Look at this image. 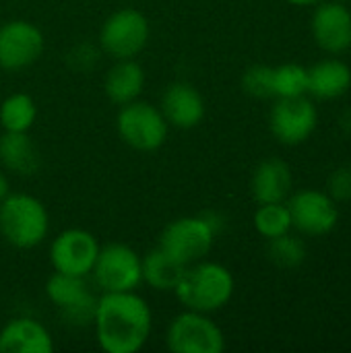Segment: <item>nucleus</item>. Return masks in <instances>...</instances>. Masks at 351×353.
Here are the masks:
<instances>
[{
  "label": "nucleus",
  "mask_w": 351,
  "mask_h": 353,
  "mask_svg": "<svg viewBox=\"0 0 351 353\" xmlns=\"http://www.w3.org/2000/svg\"><path fill=\"white\" fill-rule=\"evenodd\" d=\"M95 337L106 353L141 352L153 329L145 298L134 292H103L93 316Z\"/></svg>",
  "instance_id": "1"
},
{
  "label": "nucleus",
  "mask_w": 351,
  "mask_h": 353,
  "mask_svg": "<svg viewBox=\"0 0 351 353\" xmlns=\"http://www.w3.org/2000/svg\"><path fill=\"white\" fill-rule=\"evenodd\" d=\"M234 288L236 283L230 269L219 263L197 261L184 269L174 294L184 308L211 314L232 300Z\"/></svg>",
  "instance_id": "2"
},
{
  "label": "nucleus",
  "mask_w": 351,
  "mask_h": 353,
  "mask_svg": "<svg viewBox=\"0 0 351 353\" xmlns=\"http://www.w3.org/2000/svg\"><path fill=\"white\" fill-rule=\"evenodd\" d=\"M50 230L43 203L27 192H8L0 203V234L14 248H35Z\"/></svg>",
  "instance_id": "3"
},
{
  "label": "nucleus",
  "mask_w": 351,
  "mask_h": 353,
  "mask_svg": "<svg viewBox=\"0 0 351 353\" xmlns=\"http://www.w3.org/2000/svg\"><path fill=\"white\" fill-rule=\"evenodd\" d=\"M168 120L161 110L147 101L124 103L116 118L120 139L137 151H155L168 139Z\"/></svg>",
  "instance_id": "4"
},
{
  "label": "nucleus",
  "mask_w": 351,
  "mask_h": 353,
  "mask_svg": "<svg viewBox=\"0 0 351 353\" xmlns=\"http://www.w3.org/2000/svg\"><path fill=\"white\" fill-rule=\"evenodd\" d=\"M166 343L174 353H221L225 337L209 314L186 308L170 323Z\"/></svg>",
  "instance_id": "5"
},
{
  "label": "nucleus",
  "mask_w": 351,
  "mask_h": 353,
  "mask_svg": "<svg viewBox=\"0 0 351 353\" xmlns=\"http://www.w3.org/2000/svg\"><path fill=\"white\" fill-rule=\"evenodd\" d=\"M91 273L103 292H134L143 283L141 256L130 246L118 242L99 248Z\"/></svg>",
  "instance_id": "6"
},
{
  "label": "nucleus",
  "mask_w": 351,
  "mask_h": 353,
  "mask_svg": "<svg viewBox=\"0 0 351 353\" xmlns=\"http://www.w3.org/2000/svg\"><path fill=\"white\" fill-rule=\"evenodd\" d=\"M149 21L141 10L120 8L106 19L99 31V43L116 60L134 58L149 41Z\"/></svg>",
  "instance_id": "7"
},
{
  "label": "nucleus",
  "mask_w": 351,
  "mask_h": 353,
  "mask_svg": "<svg viewBox=\"0 0 351 353\" xmlns=\"http://www.w3.org/2000/svg\"><path fill=\"white\" fill-rule=\"evenodd\" d=\"M213 230L205 223L201 215L197 217H180L166 225V230L159 236V244L170 256H174L182 265H192L197 261H203L215 242Z\"/></svg>",
  "instance_id": "8"
},
{
  "label": "nucleus",
  "mask_w": 351,
  "mask_h": 353,
  "mask_svg": "<svg viewBox=\"0 0 351 353\" xmlns=\"http://www.w3.org/2000/svg\"><path fill=\"white\" fill-rule=\"evenodd\" d=\"M99 248L101 246L91 232L79 228L64 230L54 238L50 246V263L54 271L87 277L93 271Z\"/></svg>",
  "instance_id": "9"
},
{
  "label": "nucleus",
  "mask_w": 351,
  "mask_h": 353,
  "mask_svg": "<svg viewBox=\"0 0 351 353\" xmlns=\"http://www.w3.org/2000/svg\"><path fill=\"white\" fill-rule=\"evenodd\" d=\"M317 108L308 97H277L269 116V126L279 143L300 145L310 139L317 128Z\"/></svg>",
  "instance_id": "10"
},
{
  "label": "nucleus",
  "mask_w": 351,
  "mask_h": 353,
  "mask_svg": "<svg viewBox=\"0 0 351 353\" xmlns=\"http://www.w3.org/2000/svg\"><path fill=\"white\" fill-rule=\"evenodd\" d=\"M292 228L306 236H325L339 221L337 203L321 190H300L288 203Z\"/></svg>",
  "instance_id": "11"
},
{
  "label": "nucleus",
  "mask_w": 351,
  "mask_h": 353,
  "mask_svg": "<svg viewBox=\"0 0 351 353\" xmlns=\"http://www.w3.org/2000/svg\"><path fill=\"white\" fill-rule=\"evenodd\" d=\"M43 52L41 31L23 19L0 25V68L21 70L31 66Z\"/></svg>",
  "instance_id": "12"
},
{
  "label": "nucleus",
  "mask_w": 351,
  "mask_h": 353,
  "mask_svg": "<svg viewBox=\"0 0 351 353\" xmlns=\"http://www.w3.org/2000/svg\"><path fill=\"white\" fill-rule=\"evenodd\" d=\"M312 35L321 50L341 54L351 48V12L343 2H323L312 14Z\"/></svg>",
  "instance_id": "13"
},
{
  "label": "nucleus",
  "mask_w": 351,
  "mask_h": 353,
  "mask_svg": "<svg viewBox=\"0 0 351 353\" xmlns=\"http://www.w3.org/2000/svg\"><path fill=\"white\" fill-rule=\"evenodd\" d=\"M161 114L176 128H194L205 118V99L190 83H172L161 97Z\"/></svg>",
  "instance_id": "14"
},
{
  "label": "nucleus",
  "mask_w": 351,
  "mask_h": 353,
  "mask_svg": "<svg viewBox=\"0 0 351 353\" xmlns=\"http://www.w3.org/2000/svg\"><path fill=\"white\" fill-rule=\"evenodd\" d=\"M52 350V335L33 319H12L0 329V353H50Z\"/></svg>",
  "instance_id": "15"
},
{
  "label": "nucleus",
  "mask_w": 351,
  "mask_h": 353,
  "mask_svg": "<svg viewBox=\"0 0 351 353\" xmlns=\"http://www.w3.org/2000/svg\"><path fill=\"white\" fill-rule=\"evenodd\" d=\"M292 170L283 159L271 157L257 165L250 182L252 196L259 205L283 203L292 192Z\"/></svg>",
  "instance_id": "16"
},
{
  "label": "nucleus",
  "mask_w": 351,
  "mask_h": 353,
  "mask_svg": "<svg viewBox=\"0 0 351 353\" xmlns=\"http://www.w3.org/2000/svg\"><path fill=\"white\" fill-rule=\"evenodd\" d=\"M143 87H145V70L134 58L118 60L108 70L106 83H103L108 99L116 105H124V103L139 99V95L143 93Z\"/></svg>",
  "instance_id": "17"
},
{
  "label": "nucleus",
  "mask_w": 351,
  "mask_h": 353,
  "mask_svg": "<svg viewBox=\"0 0 351 353\" xmlns=\"http://www.w3.org/2000/svg\"><path fill=\"white\" fill-rule=\"evenodd\" d=\"M0 163L17 176H33L39 170V149L27 132H8L0 137Z\"/></svg>",
  "instance_id": "18"
},
{
  "label": "nucleus",
  "mask_w": 351,
  "mask_h": 353,
  "mask_svg": "<svg viewBox=\"0 0 351 353\" xmlns=\"http://www.w3.org/2000/svg\"><path fill=\"white\" fill-rule=\"evenodd\" d=\"M351 87L350 66L337 58H327L308 68V93L319 99H337Z\"/></svg>",
  "instance_id": "19"
},
{
  "label": "nucleus",
  "mask_w": 351,
  "mask_h": 353,
  "mask_svg": "<svg viewBox=\"0 0 351 353\" xmlns=\"http://www.w3.org/2000/svg\"><path fill=\"white\" fill-rule=\"evenodd\" d=\"M141 265H143V281L157 292H174L186 269V265L178 263L161 246L149 250L141 259Z\"/></svg>",
  "instance_id": "20"
},
{
  "label": "nucleus",
  "mask_w": 351,
  "mask_h": 353,
  "mask_svg": "<svg viewBox=\"0 0 351 353\" xmlns=\"http://www.w3.org/2000/svg\"><path fill=\"white\" fill-rule=\"evenodd\" d=\"M46 296L58 310H66L93 294L87 290L85 277L54 271V275L46 281Z\"/></svg>",
  "instance_id": "21"
},
{
  "label": "nucleus",
  "mask_w": 351,
  "mask_h": 353,
  "mask_svg": "<svg viewBox=\"0 0 351 353\" xmlns=\"http://www.w3.org/2000/svg\"><path fill=\"white\" fill-rule=\"evenodd\" d=\"M35 118L37 105L27 93H12L0 103V126L8 132H29Z\"/></svg>",
  "instance_id": "22"
},
{
  "label": "nucleus",
  "mask_w": 351,
  "mask_h": 353,
  "mask_svg": "<svg viewBox=\"0 0 351 353\" xmlns=\"http://www.w3.org/2000/svg\"><path fill=\"white\" fill-rule=\"evenodd\" d=\"M254 228L267 240L288 234L292 230V215L288 205L283 203L261 205L254 213Z\"/></svg>",
  "instance_id": "23"
},
{
  "label": "nucleus",
  "mask_w": 351,
  "mask_h": 353,
  "mask_svg": "<svg viewBox=\"0 0 351 353\" xmlns=\"http://www.w3.org/2000/svg\"><path fill=\"white\" fill-rule=\"evenodd\" d=\"M304 93H308V68L294 62L273 68V97H300Z\"/></svg>",
  "instance_id": "24"
},
{
  "label": "nucleus",
  "mask_w": 351,
  "mask_h": 353,
  "mask_svg": "<svg viewBox=\"0 0 351 353\" xmlns=\"http://www.w3.org/2000/svg\"><path fill=\"white\" fill-rule=\"evenodd\" d=\"M269 259L283 269H296L306 259V246L300 238H294L290 232L269 240Z\"/></svg>",
  "instance_id": "25"
},
{
  "label": "nucleus",
  "mask_w": 351,
  "mask_h": 353,
  "mask_svg": "<svg viewBox=\"0 0 351 353\" xmlns=\"http://www.w3.org/2000/svg\"><path fill=\"white\" fill-rule=\"evenodd\" d=\"M242 87L252 97H273V66L254 64L242 74Z\"/></svg>",
  "instance_id": "26"
},
{
  "label": "nucleus",
  "mask_w": 351,
  "mask_h": 353,
  "mask_svg": "<svg viewBox=\"0 0 351 353\" xmlns=\"http://www.w3.org/2000/svg\"><path fill=\"white\" fill-rule=\"evenodd\" d=\"M66 60H68V64L74 68V70H91L95 64H97V60H99V52L91 46V43H79V46H74L68 54H66Z\"/></svg>",
  "instance_id": "27"
},
{
  "label": "nucleus",
  "mask_w": 351,
  "mask_h": 353,
  "mask_svg": "<svg viewBox=\"0 0 351 353\" xmlns=\"http://www.w3.org/2000/svg\"><path fill=\"white\" fill-rule=\"evenodd\" d=\"M329 196L335 203L351 199V168H339L329 178Z\"/></svg>",
  "instance_id": "28"
},
{
  "label": "nucleus",
  "mask_w": 351,
  "mask_h": 353,
  "mask_svg": "<svg viewBox=\"0 0 351 353\" xmlns=\"http://www.w3.org/2000/svg\"><path fill=\"white\" fill-rule=\"evenodd\" d=\"M201 217H203V219H205V223L213 230V234H215V236H219V234L223 232V228H225V219H223V215H221V213H217V211H207V213H203Z\"/></svg>",
  "instance_id": "29"
},
{
  "label": "nucleus",
  "mask_w": 351,
  "mask_h": 353,
  "mask_svg": "<svg viewBox=\"0 0 351 353\" xmlns=\"http://www.w3.org/2000/svg\"><path fill=\"white\" fill-rule=\"evenodd\" d=\"M10 190H8V178L4 176V172L0 170V203L6 199V194H8Z\"/></svg>",
  "instance_id": "30"
},
{
  "label": "nucleus",
  "mask_w": 351,
  "mask_h": 353,
  "mask_svg": "<svg viewBox=\"0 0 351 353\" xmlns=\"http://www.w3.org/2000/svg\"><path fill=\"white\" fill-rule=\"evenodd\" d=\"M339 122H341V126H343V128H345V130L351 134V110L350 112H345V114L339 118Z\"/></svg>",
  "instance_id": "31"
},
{
  "label": "nucleus",
  "mask_w": 351,
  "mask_h": 353,
  "mask_svg": "<svg viewBox=\"0 0 351 353\" xmlns=\"http://www.w3.org/2000/svg\"><path fill=\"white\" fill-rule=\"evenodd\" d=\"M285 2L296 4V6H308V4H317V2H321V0H285Z\"/></svg>",
  "instance_id": "32"
},
{
  "label": "nucleus",
  "mask_w": 351,
  "mask_h": 353,
  "mask_svg": "<svg viewBox=\"0 0 351 353\" xmlns=\"http://www.w3.org/2000/svg\"><path fill=\"white\" fill-rule=\"evenodd\" d=\"M339 2H351V0H339Z\"/></svg>",
  "instance_id": "33"
}]
</instances>
